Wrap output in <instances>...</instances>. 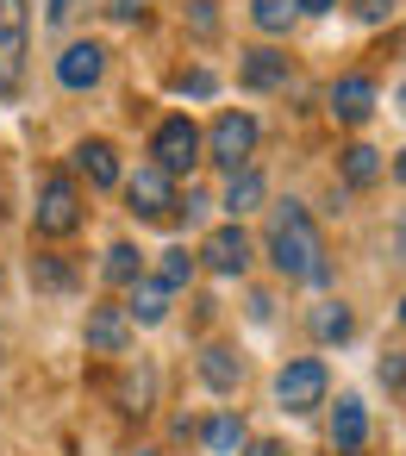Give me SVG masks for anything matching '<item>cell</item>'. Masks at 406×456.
<instances>
[{
  "mask_svg": "<svg viewBox=\"0 0 406 456\" xmlns=\"http://www.w3.org/2000/svg\"><path fill=\"white\" fill-rule=\"evenodd\" d=\"M269 256L288 281H325V244H319V225L300 200H281L275 207V232H269Z\"/></svg>",
  "mask_w": 406,
  "mask_h": 456,
  "instance_id": "6da1fadb",
  "label": "cell"
},
{
  "mask_svg": "<svg viewBox=\"0 0 406 456\" xmlns=\"http://www.w3.org/2000/svg\"><path fill=\"white\" fill-rule=\"evenodd\" d=\"M150 157H157V169H163V175L194 169V163H200V126H194L188 113L163 119V126H157V138H150Z\"/></svg>",
  "mask_w": 406,
  "mask_h": 456,
  "instance_id": "7a4b0ae2",
  "label": "cell"
},
{
  "mask_svg": "<svg viewBox=\"0 0 406 456\" xmlns=\"http://www.w3.org/2000/svg\"><path fill=\"white\" fill-rule=\"evenodd\" d=\"M82 225V194H76V182L69 175H45V188H38V232L45 238H69Z\"/></svg>",
  "mask_w": 406,
  "mask_h": 456,
  "instance_id": "3957f363",
  "label": "cell"
},
{
  "mask_svg": "<svg viewBox=\"0 0 406 456\" xmlns=\"http://www.w3.org/2000/svg\"><path fill=\"white\" fill-rule=\"evenodd\" d=\"M275 400H281V412H313V406L325 400V362H319V356L288 362V369L275 375Z\"/></svg>",
  "mask_w": 406,
  "mask_h": 456,
  "instance_id": "277c9868",
  "label": "cell"
},
{
  "mask_svg": "<svg viewBox=\"0 0 406 456\" xmlns=\"http://www.w3.org/2000/svg\"><path fill=\"white\" fill-rule=\"evenodd\" d=\"M26 76V0H0V88H20Z\"/></svg>",
  "mask_w": 406,
  "mask_h": 456,
  "instance_id": "5b68a950",
  "label": "cell"
},
{
  "mask_svg": "<svg viewBox=\"0 0 406 456\" xmlns=\"http://www.w3.org/2000/svg\"><path fill=\"white\" fill-rule=\"evenodd\" d=\"M207 151H213L219 169H244V157L256 151V119H250V113H225V119L213 126Z\"/></svg>",
  "mask_w": 406,
  "mask_h": 456,
  "instance_id": "8992f818",
  "label": "cell"
},
{
  "mask_svg": "<svg viewBox=\"0 0 406 456\" xmlns=\"http://www.w3.org/2000/svg\"><path fill=\"white\" fill-rule=\"evenodd\" d=\"M126 200H132V213H138V219H169V213L182 207V200H175V182H169L157 163H150V169H138V175L126 182Z\"/></svg>",
  "mask_w": 406,
  "mask_h": 456,
  "instance_id": "52a82bcc",
  "label": "cell"
},
{
  "mask_svg": "<svg viewBox=\"0 0 406 456\" xmlns=\"http://www.w3.org/2000/svg\"><path fill=\"white\" fill-rule=\"evenodd\" d=\"M200 256H207V269H219V275H244V269H250V238H244V225H238V219L219 225V232L200 244Z\"/></svg>",
  "mask_w": 406,
  "mask_h": 456,
  "instance_id": "ba28073f",
  "label": "cell"
},
{
  "mask_svg": "<svg viewBox=\"0 0 406 456\" xmlns=\"http://www.w3.org/2000/svg\"><path fill=\"white\" fill-rule=\"evenodd\" d=\"M101 69H107V51H101V45H69V51L57 57V82H63V88H76V94H82V88H94V82H101Z\"/></svg>",
  "mask_w": 406,
  "mask_h": 456,
  "instance_id": "9c48e42d",
  "label": "cell"
},
{
  "mask_svg": "<svg viewBox=\"0 0 406 456\" xmlns=\"http://www.w3.org/2000/svg\"><path fill=\"white\" fill-rule=\"evenodd\" d=\"M331 113H337L344 126H362V119L375 113V82H369V76H337V82H331Z\"/></svg>",
  "mask_w": 406,
  "mask_h": 456,
  "instance_id": "30bf717a",
  "label": "cell"
},
{
  "mask_svg": "<svg viewBox=\"0 0 406 456\" xmlns=\"http://www.w3.org/2000/svg\"><path fill=\"white\" fill-rule=\"evenodd\" d=\"M126 344H132V319H126V306H94V313H88V350L119 356Z\"/></svg>",
  "mask_w": 406,
  "mask_h": 456,
  "instance_id": "8fae6325",
  "label": "cell"
},
{
  "mask_svg": "<svg viewBox=\"0 0 406 456\" xmlns=\"http://www.w3.org/2000/svg\"><path fill=\"white\" fill-rule=\"evenodd\" d=\"M238 76H244V88H256V94L288 88V57H281V51H244Z\"/></svg>",
  "mask_w": 406,
  "mask_h": 456,
  "instance_id": "7c38bea8",
  "label": "cell"
},
{
  "mask_svg": "<svg viewBox=\"0 0 406 456\" xmlns=\"http://www.w3.org/2000/svg\"><path fill=\"white\" fill-rule=\"evenodd\" d=\"M126 319H138V325H163V319H169V288H163L157 275H150V281L138 275V281H132V306H126Z\"/></svg>",
  "mask_w": 406,
  "mask_h": 456,
  "instance_id": "4fadbf2b",
  "label": "cell"
},
{
  "mask_svg": "<svg viewBox=\"0 0 406 456\" xmlns=\"http://www.w3.org/2000/svg\"><path fill=\"white\" fill-rule=\"evenodd\" d=\"M362 437H369V412H362V400H337V412H331V444H337L344 456H356Z\"/></svg>",
  "mask_w": 406,
  "mask_h": 456,
  "instance_id": "5bb4252c",
  "label": "cell"
},
{
  "mask_svg": "<svg viewBox=\"0 0 406 456\" xmlns=\"http://www.w3.org/2000/svg\"><path fill=\"white\" fill-rule=\"evenodd\" d=\"M76 169H82L94 188H113V182H119V157H113V144H107V138H88V144L76 151Z\"/></svg>",
  "mask_w": 406,
  "mask_h": 456,
  "instance_id": "9a60e30c",
  "label": "cell"
},
{
  "mask_svg": "<svg viewBox=\"0 0 406 456\" xmlns=\"http://www.w3.org/2000/svg\"><path fill=\"white\" fill-rule=\"evenodd\" d=\"M238 375H244V362H238L225 344H207V350H200V381H207V387L231 394V387H238Z\"/></svg>",
  "mask_w": 406,
  "mask_h": 456,
  "instance_id": "2e32d148",
  "label": "cell"
},
{
  "mask_svg": "<svg viewBox=\"0 0 406 456\" xmlns=\"http://www.w3.org/2000/svg\"><path fill=\"white\" fill-rule=\"evenodd\" d=\"M256 207H263V175H256V169H231V182H225V213L244 219V213H256Z\"/></svg>",
  "mask_w": 406,
  "mask_h": 456,
  "instance_id": "e0dca14e",
  "label": "cell"
},
{
  "mask_svg": "<svg viewBox=\"0 0 406 456\" xmlns=\"http://www.w3.org/2000/svg\"><path fill=\"white\" fill-rule=\"evenodd\" d=\"M344 182L350 188H375L381 182V151L375 144H350L344 151Z\"/></svg>",
  "mask_w": 406,
  "mask_h": 456,
  "instance_id": "ac0fdd59",
  "label": "cell"
},
{
  "mask_svg": "<svg viewBox=\"0 0 406 456\" xmlns=\"http://www.w3.org/2000/svg\"><path fill=\"white\" fill-rule=\"evenodd\" d=\"M157 281H163L169 294L188 288V281H194V256H188V250H163V256H157Z\"/></svg>",
  "mask_w": 406,
  "mask_h": 456,
  "instance_id": "d6986e66",
  "label": "cell"
},
{
  "mask_svg": "<svg viewBox=\"0 0 406 456\" xmlns=\"http://www.w3.org/2000/svg\"><path fill=\"white\" fill-rule=\"evenodd\" d=\"M238 444H244V425H238L231 412H219V419H207V450H213V456H231Z\"/></svg>",
  "mask_w": 406,
  "mask_h": 456,
  "instance_id": "ffe728a7",
  "label": "cell"
},
{
  "mask_svg": "<svg viewBox=\"0 0 406 456\" xmlns=\"http://www.w3.org/2000/svg\"><path fill=\"white\" fill-rule=\"evenodd\" d=\"M313 331H319L325 344H344V338H350V306H337V300L319 306V313H313Z\"/></svg>",
  "mask_w": 406,
  "mask_h": 456,
  "instance_id": "44dd1931",
  "label": "cell"
},
{
  "mask_svg": "<svg viewBox=\"0 0 406 456\" xmlns=\"http://www.w3.org/2000/svg\"><path fill=\"white\" fill-rule=\"evenodd\" d=\"M107 281H113V288H132V281H138V250H132V244H113V250H107Z\"/></svg>",
  "mask_w": 406,
  "mask_h": 456,
  "instance_id": "7402d4cb",
  "label": "cell"
},
{
  "mask_svg": "<svg viewBox=\"0 0 406 456\" xmlns=\"http://www.w3.org/2000/svg\"><path fill=\"white\" fill-rule=\"evenodd\" d=\"M32 281H38V288H51V294H63V288L76 281V269H69V263H57V256H32Z\"/></svg>",
  "mask_w": 406,
  "mask_h": 456,
  "instance_id": "603a6c76",
  "label": "cell"
},
{
  "mask_svg": "<svg viewBox=\"0 0 406 456\" xmlns=\"http://www.w3.org/2000/svg\"><path fill=\"white\" fill-rule=\"evenodd\" d=\"M250 20H256L263 32H288V20H294V0H250Z\"/></svg>",
  "mask_w": 406,
  "mask_h": 456,
  "instance_id": "cb8c5ba5",
  "label": "cell"
},
{
  "mask_svg": "<svg viewBox=\"0 0 406 456\" xmlns=\"http://www.w3.org/2000/svg\"><path fill=\"white\" fill-rule=\"evenodd\" d=\"M381 381H387L394 394H406V350H387V356H381Z\"/></svg>",
  "mask_w": 406,
  "mask_h": 456,
  "instance_id": "d4e9b609",
  "label": "cell"
},
{
  "mask_svg": "<svg viewBox=\"0 0 406 456\" xmlns=\"http://www.w3.org/2000/svg\"><path fill=\"white\" fill-rule=\"evenodd\" d=\"M356 20H362V26H381V20H394V0H356Z\"/></svg>",
  "mask_w": 406,
  "mask_h": 456,
  "instance_id": "484cf974",
  "label": "cell"
},
{
  "mask_svg": "<svg viewBox=\"0 0 406 456\" xmlns=\"http://www.w3.org/2000/svg\"><path fill=\"white\" fill-rule=\"evenodd\" d=\"M188 20H194V32H200V38H213V32H219V13H213V0H194V13H188Z\"/></svg>",
  "mask_w": 406,
  "mask_h": 456,
  "instance_id": "4316f807",
  "label": "cell"
},
{
  "mask_svg": "<svg viewBox=\"0 0 406 456\" xmlns=\"http://www.w3.org/2000/svg\"><path fill=\"white\" fill-rule=\"evenodd\" d=\"M182 88H188V94H200V101H207V94H213V88H219V82H213V76H207V69H194V76H188V82H182Z\"/></svg>",
  "mask_w": 406,
  "mask_h": 456,
  "instance_id": "83f0119b",
  "label": "cell"
},
{
  "mask_svg": "<svg viewBox=\"0 0 406 456\" xmlns=\"http://www.w3.org/2000/svg\"><path fill=\"white\" fill-rule=\"evenodd\" d=\"M69 13H76V0H51V26H63Z\"/></svg>",
  "mask_w": 406,
  "mask_h": 456,
  "instance_id": "f1b7e54d",
  "label": "cell"
},
{
  "mask_svg": "<svg viewBox=\"0 0 406 456\" xmlns=\"http://www.w3.org/2000/svg\"><path fill=\"white\" fill-rule=\"evenodd\" d=\"M294 7H306V13H331L337 0H294Z\"/></svg>",
  "mask_w": 406,
  "mask_h": 456,
  "instance_id": "f546056e",
  "label": "cell"
},
{
  "mask_svg": "<svg viewBox=\"0 0 406 456\" xmlns=\"http://www.w3.org/2000/svg\"><path fill=\"white\" fill-rule=\"evenodd\" d=\"M138 13V0H113V20H132Z\"/></svg>",
  "mask_w": 406,
  "mask_h": 456,
  "instance_id": "4dcf8cb0",
  "label": "cell"
},
{
  "mask_svg": "<svg viewBox=\"0 0 406 456\" xmlns=\"http://www.w3.org/2000/svg\"><path fill=\"white\" fill-rule=\"evenodd\" d=\"M394 250H400V263H406V219L394 225Z\"/></svg>",
  "mask_w": 406,
  "mask_h": 456,
  "instance_id": "1f68e13d",
  "label": "cell"
},
{
  "mask_svg": "<svg viewBox=\"0 0 406 456\" xmlns=\"http://www.w3.org/2000/svg\"><path fill=\"white\" fill-rule=\"evenodd\" d=\"M394 175H400V182H406V151H400V157H394Z\"/></svg>",
  "mask_w": 406,
  "mask_h": 456,
  "instance_id": "d6a6232c",
  "label": "cell"
},
{
  "mask_svg": "<svg viewBox=\"0 0 406 456\" xmlns=\"http://www.w3.org/2000/svg\"><path fill=\"white\" fill-rule=\"evenodd\" d=\"M400 325H406V300H400Z\"/></svg>",
  "mask_w": 406,
  "mask_h": 456,
  "instance_id": "836d02e7",
  "label": "cell"
},
{
  "mask_svg": "<svg viewBox=\"0 0 406 456\" xmlns=\"http://www.w3.org/2000/svg\"><path fill=\"white\" fill-rule=\"evenodd\" d=\"M400 107H406V88H400Z\"/></svg>",
  "mask_w": 406,
  "mask_h": 456,
  "instance_id": "e575fe53",
  "label": "cell"
},
{
  "mask_svg": "<svg viewBox=\"0 0 406 456\" xmlns=\"http://www.w3.org/2000/svg\"><path fill=\"white\" fill-rule=\"evenodd\" d=\"M138 456H157V450H138Z\"/></svg>",
  "mask_w": 406,
  "mask_h": 456,
  "instance_id": "d590c367",
  "label": "cell"
}]
</instances>
